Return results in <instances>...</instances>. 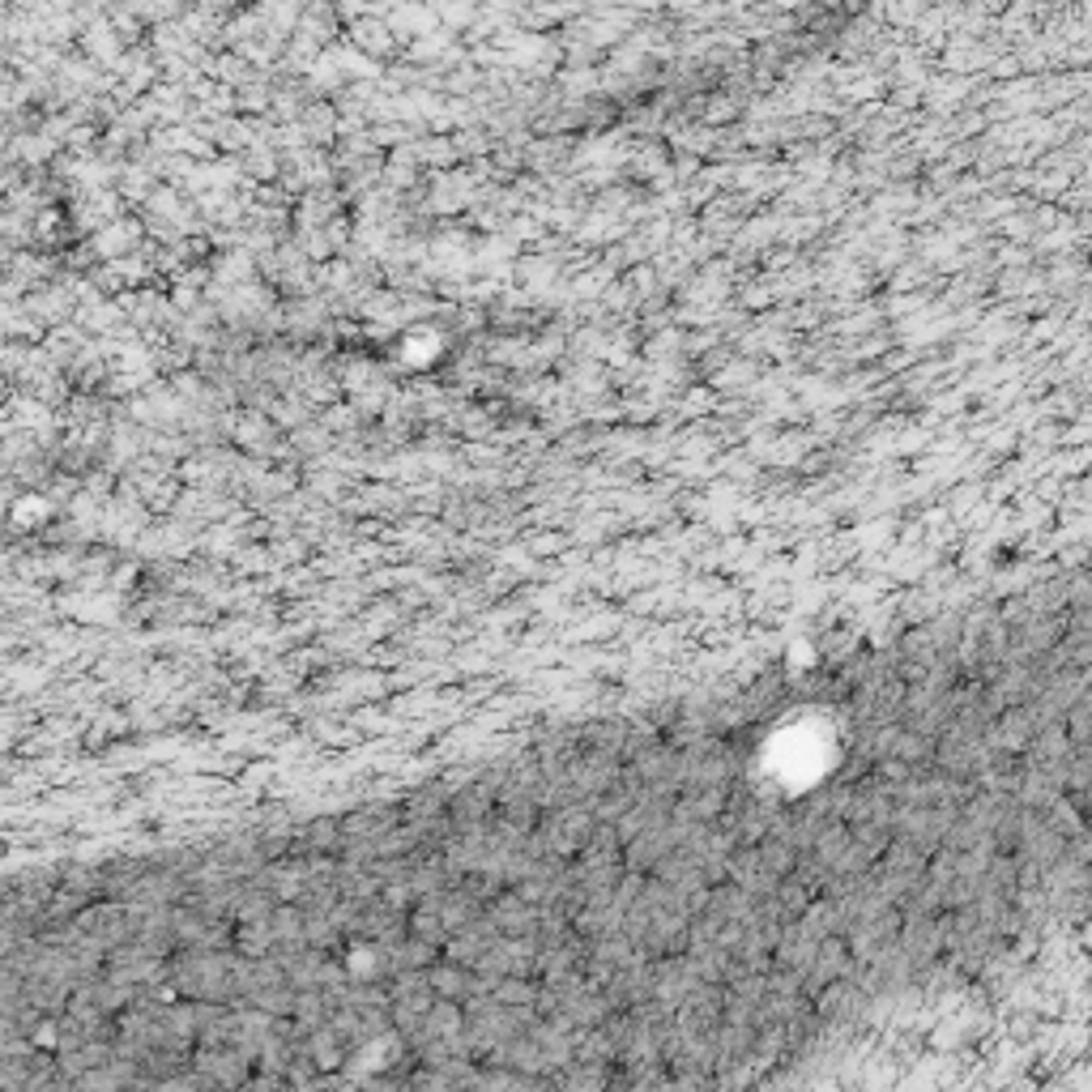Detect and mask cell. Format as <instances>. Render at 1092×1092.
<instances>
[{"mask_svg":"<svg viewBox=\"0 0 1092 1092\" xmlns=\"http://www.w3.org/2000/svg\"><path fill=\"white\" fill-rule=\"evenodd\" d=\"M431 26H435V13L427 4H398L389 13V31L393 34H435Z\"/></svg>","mask_w":1092,"mask_h":1092,"instance_id":"6da1fadb","label":"cell"},{"mask_svg":"<svg viewBox=\"0 0 1092 1092\" xmlns=\"http://www.w3.org/2000/svg\"><path fill=\"white\" fill-rule=\"evenodd\" d=\"M389 34H393V31H389V22H371V18H359V22H355V39H359L363 47L389 52V43H393Z\"/></svg>","mask_w":1092,"mask_h":1092,"instance_id":"7a4b0ae2","label":"cell"},{"mask_svg":"<svg viewBox=\"0 0 1092 1092\" xmlns=\"http://www.w3.org/2000/svg\"><path fill=\"white\" fill-rule=\"evenodd\" d=\"M86 43H90L95 56H107V60H111V56H116V26H107V22L90 26V39H86Z\"/></svg>","mask_w":1092,"mask_h":1092,"instance_id":"3957f363","label":"cell"},{"mask_svg":"<svg viewBox=\"0 0 1092 1092\" xmlns=\"http://www.w3.org/2000/svg\"><path fill=\"white\" fill-rule=\"evenodd\" d=\"M180 9H184V0H150V4H141V13H145V18H159V22H163V18H175Z\"/></svg>","mask_w":1092,"mask_h":1092,"instance_id":"277c9868","label":"cell"}]
</instances>
